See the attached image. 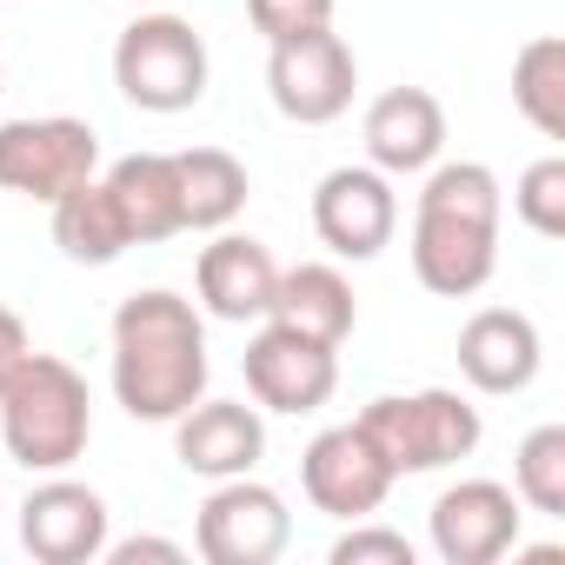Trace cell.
I'll list each match as a JSON object with an SVG mask.
<instances>
[{
	"label": "cell",
	"mask_w": 565,
	"mask_h": 565,
	"mask_svg": "<svg viewBox=\"0 0 565 565\" xmlns=\"http://www.w3.org/2000/svg\"><path fill=\"white\" fill-rule=\"evenodd\" d=\"M333 565H413V539L386 532V525H353L333 545Z\"/></svg>",
	"instance_id": "484cf974"
},
{
	"label": "cell",
	"mask_w": 565,
	"mask_h": 565,
	"mask_svg": "<svg viewBox=\"0 0 565 565\" xmlns=\"http://www.w3.org/2000/svg\"><path fill=\"white\" fill-rule=\"evenodd\" d=\"M539 327L512 307H479L466 327H459V373L479 386V393H525L539 380Z\"/></svg>",
	"instance_id": "e0dca14e"
},
{
	"label": "cell",
	"mask_w": 565,
	"mask_h": 565,
	"mask_svg": "<svg viewBox=\"0 0 565 565\" xmlns=\"http://www.w3.org/2000/svg\"><path fill=\"white\" fill-rule=\"evenodd\" d=\"M246 21L273 41L287 34H313V28H333V0H246Z\"/></svg>",
	"instance_id": "d4e9b609"
},
{
	"label": "cell",
	"mask_w": 565,
	"mask_h": 565,
	"mask_svg": "<svg viewBox=\"0 0 565 565\" xmlns=\"http://www.w3.org/2000/svg\"><path fill=\"white\" fill-rule=\"evenodd\" d=\"M266 87H273V107L300 120V127H327L353 107V87H360V61L353 47L333 34V28H313V34H287L273 41V61H266Z\"/></svg>",
	"instance_id": "52a82bcc"
},
{
	"label": "cell",
	"mask_w": 565,
	"mask_h": 565,
	"mask_svg": "<svg viewBox=\"0 0 565 565\" xmlns=\"http://www.w3.org/2000/svg\"><path fill=\"white\" fill-rule=\"evenodd\" d=\"M200 393H206V327H200L193 300H180L167 287L120 300V313H114V399L147 426H173Z\"/></svg>",
	"instance_id": "6da1fadb"
},
{
	"label": "cell",
	"mask_w": 565,
	"mask_h": 565,
	"mask_svg": "<svg viewBox=\"0 0 565 565\" xmlns=\"http://www.w3.org/2000/svg\"><path fill=\"white\" fill-rule=\"evenodd\" d=\"M34 353V340H28V327H21V313H8L0 307V386H8L14 373H21V360Z\"/></svg>",
	"instance_id": "4316f807"
},
{
	"label": "cell",
	"mask_w": 565,
	"mask_h": 565,
	"mask_svg": "<svg viewBox=\"0 0 565 565\" xmlns=\"http://www.w3.org/2000/svg\"><path fill=\"white\" fill-rule=\"evenodd\" d=\"M366 167L380 173H426L446 147V107L426 87H386L366 107Z\"/></svg>",
	"instance_id": "2e32d148"
},
{
	"label": "cell",
	"mask_w": 565,
	"mask_h": 565,
	"mask_svg": "<svg viewBox=\"0 0 565 565\" xmlns=\"http://www.w3.org/2000/svg\"><path fill=\"white\" fill-rule=\"evenodd\" d=\"M21 545L41 565H94L107 552V499L81 479H47L21 505Z\"/></svg>",
	"instance_id": "4fadbf2b"
},
{
	"label": "cell",
	"mask_w": 565,
	"mask_h": 565,
	"mask_svg": "<svg viewBox=\"0 0 565 565\" xmlns=\"http://www.w3.org/2000/svg\"><path fill=\"white\" fill-rule=\"evenodd\" d=\"M393 226H399L393 173H380V167H333L313 186V233L340 259H380L393 246Z\"/></svg>",
	"instance_id": "30bf717a"
},
{
	"label": "cell",
	"mask_w": 565,
	"mask_h": 565,
	"mask_svg": "<svg viewBox=\"0 0 565 565\" xmlns=\"http://www.w3.org/2000/svg\"><path fill=\"white\" fill-rule=\"evenodd\" d=\"M273 327H287L300 340H320V347H347V333L360 327V300H353V279L327 259H307V266H287L273 279V307H266Z\"/></svg>",
	"instance_id": "ac0fdd59"
},
{
	"label": "cell",
	"mask_w": 565,
	"mask_h": 565,
	"mask_svg": "<svg viewBox=\"0 0 565 565\" xmlns=\"http://www.w3.org/2000/svg\"><path fill=\"white\" fill-rule=\"evenodd\" d=\"M300 486H307V499H313L320 512H333V519H366V512L386 505L393 472H386V459L366 446L360 426H327V433L300 452Z\"/></svg>",
	"instance_id": "7c38bea8"
},
{
	"label": "cell",
	"mask_w": 565,
	"mask_h": 565,
	"mask_svg": "<svg viewBox=\"0 0 565 565\" xmlns=\"http://www.w3.org/2000/svg\"><path fill=\"white\" fill-rule=\"evenodd\" d=\"M54 246L67 253V259H81V266H107V259H120L134 239H127V220H120V206H114V193H107V180H81V186H67L61 200H54Z\"/></svg>",
	"instance_id": "44dd1931"
},
{
	"label": "cell",
	"mask_w": 565,
	"mask_h": 565,
	"mask_svg": "<svg viewBox=\"0 0 565 565\" xmlns=\"http://www.w3.org/2000/svg\"><path fill=\"white\" fill-rule=\"evenodd\" d=\"M519 492L499 486V479H459L433 499L426 512V532H433V552L446 565H492L519 545Z\"/></svg>",
	"instance_id": "8fae6325"
},
{
	"label": "cell",
	"mask_w": 565,
	"mask_h": 565,
	"mask_svg": "<svg viewBox=\"0 0 565 565\" xmlns=\"http://www.w3.org/2000/svg\"><path fill=\"white\" fill-rule=\"evenodd\" d=\"M107 193H114V206H120L134 246H153V239L186 233V226H180L173 153H127V160H114V167H107Z\"/></svg>",
	"instance_id": "d6986e66"
},
{
	"label": "cell",
	"mask_w": 565,
	"mask_h": 565,
	"mask_svg": "<svg viewBox=\"0 0 565 565\" xmlns=\"http://www.w3.org/2000/svg\"><path fill=\"white\" fill-rule=\"evenodd\" d=\"M114 87L140 114H186L206 94V41L180 14H140L114 41Z\"/></svg>",
	"instance_id": "5b68a950"
},
{
	"label": "cell",
	"mask_w": 565,
	"mask_h": 565,
	"mask_svg": "<svg viewBox=\"0 0 565 565\" xmlns=\"http://www.w3.org/2000/svg\"><path fill=\"white\" fill-rule=\"evenodd\" d=\"M512 206H519V220H525L532 233L558 239V233H565V160H558V153L532 160V167L519 173V186H512Z\"/></svg>",
	"instance_id": "cb8c5ba5"
},
{
	"label": "cell",
	"mask_w": 565,
	"mask_h": 565,
	"mask_svg": "<svg viewBox=\"0 0 565 565\" xmlns=\"http://www.w3.org/2000/svg\"><path fill=\"white\" fill-rule=\"evenodd\" d=\"M0 439L28 472H67L94 439L87 380L54 353H28L21 373L0 386Z\"/></svg>",
	"instance_id": "3957f363"
},
{
	"label": "cell",
	"mask_w": 565,
	"mask_h": 565,
	"mask_svg": "<svg viewBox=\"0 0 565 565\" xmlns=\"http://www.w3.org/2000/svg\"><path fill=\"white\" fill-rule=\"evenodd\" d=\"M287 539H294V512L273 486H259L253 472L213 479L200 525H193V545L206 565H273L287 552Z\"/></svg>",
	"instance_id": "8992f818"
},
{
	"label": "cell",
	"mask_w": 565,
	"mask_h": 565,
	"mask_svg": "<svg viewBox=\"0 0 565 565\" xmlns=\"http://www.w3.org/2000/svg\"><path fill=\"white\" fill-rule=\"evenodd\" d=\"M140 8H160V0H140Z\"/></svg>",
	"instance_id": "f1b7e54d"
},
{
	"label": "cell",
	"mask_w": 565,
	"mask_h": 565,
	"mask_svg": "<svg viewBox=\"0 0 565 565\" xmlns=\"http://www.w3.org/2000/svg\"><path fill=\"white\" fill-rule=\"evenodd\" d=\"M173 452H180V466L200 472V479H239V472L259 466L266 426H259L253 406H239V399H206V393H200V399L173 419Z\"/></svg>",
	"instance_id": "5bb4252c"
},
{
	"label": "cell",
	"mask_w": 565,
	"mask_h": 565,
	"mask_svg": "<svg viewBox=\"0 0 565 565\" xmlns=\"http://www.w3.org/2000/svg\"><path fill=\"white\" fill-rule=\"evenodd\" d=\"M173 186H180V226L186 233H220L246 206V167L226 147H186V153H173Z\"/></svg>",
	"instance_id": "ffe728a7"
},
{
	"label": "cell",
	"mask_w": 565,
	"mask_h": 565,
	"mask_svg": "<svg viewBox=\"0 0 565 565\" xmlns=\"http://www.w3.org/2000/svg\"><path fill=\"white\" fill-rule=\"evenodd\" d=\"M512 107L545 140H565V41L558 34H539V41L519 47V61H512Z\"/></svg>",
	"instance_id": "7402d4cb"
},
{
	"label": "cell",
	"mask_w": 565,
	"mask_h": 565,
	"mask_svg": "<svg viewBox=\"0 0 565 565\" xmlns=\"http://www.w3.org/2000/svg\"><path fill=\"white\" fill-rule=\"evenodd\" d=\"M246 393L266 406V413H320L340 386V347H320V340H300L287 327H259L246 340Z\"/></svg>",
	"instance_id": "9c48e42d"
},
{
	"label": "cell",
	"mask_w": 565,
	"mask_h": 565,
	"mask_svg": "<svg viewBox=\"0 0 565 565\" xmlns=\"http://www.w3.org/2000/svg\"><path fill=\"white\" fill-rule=\"evenodd\" d=\"M512 492L532 512H565V426H539L512 452Z\"/></svg>",
	"instance_id": "603a6c76"
},
{
	"label": "cell",
	"mask_w": 565,
	"mask_h": 565,
	"mask_svg": "<svg viewBox=\"0 0 565 565\" xmlns=\"http://www.w3.org/2000/svg\"><path fill=\"white\" fill-rule=\"evenodd\" d=\"M499 173L479 160H446L426 173L413 206V273L439 300H472L499 266Z\"/></svg>",
	"instance_id": "7a4b0ae2"
},
{
	"label": "cell",
	"mask_w": 565,
	"mask_h": 565,
	"mask_svg": "<svg viewBox=\"0 0 565 565\" xmlns=\"http://www.w3.org/2000/svg\"><path fill=\"white\" fill-rule=\"evenodd\" d=\"M100 167V134L74 114H47V120H8L0 127V186L28 193V200H61L67 186H81Z\"/></svg>",
	"instance_id": "ba28073f"
},
{
	"label": "cell",
	"mask_w": 565,
	"mask_h": 565,
	"mask_svg": "<svg viewBox=\"0 0 565 565\" xmlns=\"http://www.w3.org/2000/svg\"><path fill=\"white\" fill-rule=\"evenodd\" d=\"M273 279H279V266H273V253H266L253 233H220L213 246H200V266H193L200 307H206L213 320H233V327L266 320Z\"/></svg>",
	"instance_id": "9a60e30c"
},
{
	"label": "cell",
	"mask_w": 565,
	"mask_h": 565,
	"mask_svg": "<svg viewBox=\"0 0 565 565\" xmlns=\"http://www.w3.org/2000/svg\"><path fill=\"white\" fill-rule=\"evenodd\" d=\"M353 426L366 433V446L386 459L393 479L459 466V459H472V446H479V433H486V426H479V406H466V399L446 393V386L386 393V399H373Z\"/></svg>",
	"instance_id": "277c9868"
},
{
	"label": "cell",
	"mask_w": 565,
	"mask_h": 565,
	"mask_svg": "<svg viewBox=\"0 0 565 565\" xmlns=\"http://www.w3.org/2000/svg\"><path fill=\"white\" fill-rule=\"evenodd\" d=\"M100 558H114V565H140V558H167V565H173V558H186V552H180L173 539H120V545H107Z\"/></svg>",
	"instance_id": "83f0119b"
}]
</instances>
